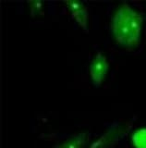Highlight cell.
I'll return each mask as SVG.
<instances>
[{"instance_id": "277c9868", "label": "cell", "mask_w": 146, "mask_h": 148, "mask_svg": "<svg viewBox=\"0 0 146 148\" xmlns=\"http://www.w3.org/2000/svg\"><path fill=\"white\" fill-rule=\"evenodd\" d=\"M85 142V134L80 133L70 137L68 140L60 143L55 148H81Z\"/></svg>"}, {"instance_id": "5b68a950", "label": "cell", "mask_w": 146, "mask_h": 148, "mask_svg": "<svg viewBox=\"0 0 146 148\" xmlns=\"http://www.w3.org/2000/svg\"><path fill=\"white\" fill-rule=\"evenodd\" d=\"M132 143L136 148H146V128H141L132 135Z\"/></svg>"}, {"instance_id": "3957f363", "label": "cell", "mask_w": 146, "mask_h": 148, "mask_svg": "<svg viewBox=\"0 0 146 148\" xmlns=\"http://www.w3.org/2000/svg\"><path fill=\"white\" fill-rule=\"evenodd\" d=\"M68 8L81 26L85 27L88 21V11L81 2H67Z\"/></svg>"}, {"instance_id": "7a4b0ae2", "label": "cell", "mask_w": 146, "mask_h": 148, "mask_svg": "<svg viewBox=\"0 0 146 148\" xmlns=\"http://www.w3.org/2000/svg\"><path fill=\"white\" fill-rule=\"evenodd\" d=\"M107 69L108 63L106 57L102 53L96 54L90 65V76L95 86L102 84L106 78Z\"/></svg>"}, {"instance_id": "6da1fadb", "label": "cell", "mask_w": 146, "mask_h": 148, "mask_svg": "<svg viewBox=\"0 0 146 148\" xmlns=\"http://www.w3.org/2000/svg\"><path fill=\"white\" fill-rule=\"evenodd\" d=\"M111 32L117 44L125 47H135L141 39L143 18L129 4H122L112 18Z\"/></svg>"}]
</instances>
